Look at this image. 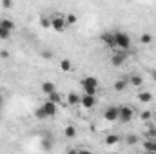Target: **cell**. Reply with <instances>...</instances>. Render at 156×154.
I'll return each instance as SVG.
<instances>
[{
	"label": "cell",
	"instance_id": "cell-37",
	"mask_svg": "<svg viewBox=\"0 0 156 154\" xmlns=\"http://www.w3.org/2000/svg\"><path fill=\"white\" fill-rule=\"evenodd\" d=\"M0 113H2V105H0Z\"/></svg>",
	"mask_w": 156,
	"mask_h": 154
},
{
	"label": "cell",
	"instance_id": "cell-15",
	"mask_svg": "<svg viewBox=\"0 0 156 154\" xmlns=\"http://www.w3.org/2000/svg\"><path fill=\"white\" fill-rule=\"evenodd\" d=\"M153 100H154L153 93H149V91H142V93H138V102H140V103H151Z\"/></svg>",
	"mask_w": 156,
	"mask_h": 154
},
{
	"label": "cell",
	"instance_id": "cell-34",
	"mask_svg": "<svg viewBox=\"0 0 156 154\" xmlns=\"http://www.w3.org/2000/svg\"><path fill=\"white\" fill-rule=\"evenodd\" d=\"M2 103H4V96L0 94V105H2Z\"/></svg>",
	"mask_w": 156,
	"mask_h": 154
},
{
	"label": "cell",
	"instance_id": "cell-20",
	"mask_svg": "<svg viewBox=\"0 0 156 154\" xmlns=\"http://www.w3.org/2000/svg\"><path fill=\"white\" fill-rule=\"evenodd\" d=\"M145 140H156V125H149L145 131Z\"/></svg>",
	"mask_w": 156,
	"mask_h": 154
},
{
	"label": "cell",
	"instance_id": "cell-35",
	"mask_svg": "<svg viewBox=\"0 0 156 154\" xmlns=\"http://www.w3.org/2000/svg\"><path fill=\"white\" fill-rule=\"evenodd\" d=\"M144 154H156V152H144Z\"/></svg>",
	"mask_w": 156,
	"mask_h": 154
},
{
	"label": "cell",
	"instance_id": "cell-17",
	"mask_svg": "<svg viewBox=\"0 0 156 154\" xmlns=\"http://www.w3.org/2000/svg\"><path fill=\"white\" fill-rule=\"evenodd\" d=\"M144 152H156V140H144Z\"/></svg>",
	"mask_w": 156,
	"mask_h": 154
},
{
	"label": "cell",
	"instance_id": "cell-29",
	"mask_svg": "<svg viewBox=\"0 0 156 154\" xmlns=\"http://www.w3.org/2000/svg\"><path fill=\"white\" fill-rule=\"evenodd\" d=\"M42 56H44V58H47V60H51L53 53H51V51H44V53H42Z\"/></svg>",
	"mask_w": 156,
	"mask_h": 154
},
{
	"label": "cell",
	"instance_id": "cell-24",
	"mask_svg": "<svg viewBox=\"0 0 156 154\" xmlns=\"http://www.w3.org/2000/svg\"><path fill=\"white\" fill-rule=\"evenodd\" d=\"M66 22H67V26H75L78 22V16L75 13H67V15H66Z\"/></svg>",
	"mask_w": 156,
	"mask_h": 154
},
{
	"label": "cell",
	"instance_id": "cell-13",
	"mask_svg": "<svg viewBox=\"0 0 156 154\" xmlns=\"http://www.w3.org/2000/svg\"><path fill=\"white\" fill-rule=\"evenodd\" d=\"M64 136H66L67 140H75L78 136L76 127H75V125H66V127H64Z\"/></svg>",
	"mask_w": 156,
	"mask_h": 154
},
{
	"label": "cell",
	"instance_id": "cell-32",
	"mask_svg": "<svg viewBox=\"0 0 156 154\" xmlns=\"http://www.w3.org/2000/svg\"><path fill=\"white\" fill-rule=\"evenodd\" d=\"M67 154H78V149H69V151H67Z\"/></svg>",
	"mask_w": 156,
	"mask_h": 154
},
{
	"label": "cell",
	"instance_id": "cell-7",
	"mask_svg": "<svg viewBox=\"0 0 156 154\" xmlns=\"http://www.w3.org/2000/svg\"><path fill=\"white\" fill-rule=\"evenodd\" d=\"M80 105L83 109H93L96 105V96H91V94H83L82 100H80Z\"/></svg>",
	"mask_w": 156,
	"mask_h": 154
},
{
	"label": "cell",
	"instance_id": "cell-2",
	"mask_svg": "<svg viewBox=\"0 0 156 154\" xmlns=\"http://www.w3.org/2000/svg\"><path fill=\"white\" fill-rule=\"evenodd\" d=\"M113 35H115V44H116V47L120 51H129L131 49V37L125 33V31H113Z\"/></svg>",
	"mask_w": 156,
	"mask_h": 154
},
{
	"label": "cell",
	"instance_id": "cell-9",
	"mask_svg": "<svg viewBox=\"0 0 156 154\" xmlns=\"http://www.w3.org/2000/svg\"><path fill=\"white\" fill-rule=\"evenodd\" d=\"M123 64H125V53H123V51H116V53L111 56V65L122 67Z\"/></svg>",
	"mask_w": 156,
	"mask_h": 154
},
{
	"label": "cell",
	"instance_id": "cell-25",
	"mask_svg": "<svg viewBox=\"0 0 156 154\" xmlns=\"http://www.w3.org/2000/svg\"><path fill=\"white\" fill-rule=\"evenodd\" d=\"M140 42H142L144 45H149V44L153 42V35H151V33H144V35L140 37Z\"/></svg>",
	"mask_w": 156,
	"mask_h": 154
},
{
	"label": "cell",
	"instance_id": "cell-22",
	"mask_svg": "<svg viewBox=\"0 0 156 154\" xmlns=\"http://www.w3.org/2000/svg\"><path fill=\"white\" fill-rule=\"evenodd\" d=\"M60 69H62L64 73H69V71H71V60H69V58L60 60Z\"/></svg>",
	"mask_w": 156,
	"mask_h": 154
},
{
	"label": "cell",
	"instance_id": "cell-14",
	"mask_svg": "<svg viewBox=\"0 0 156 154\" xmlns=\"http://www.w3.org/2000/svg\"><path fill=\"white\" fill-rule=\"evenodd\" d=\"M42 93H44L45 96H51L53 93H56V85H55L53 82H44V83H42Z\"/></svg>",
	"mask_w": 156,
	"mask_h": 154
},
{
	"label": "cell",
	"instance_id": "cell-18",
	"mask_svg": "<svg viewBox=\"0 0 156 154\" xmlns=\"http://www.w3.org/2000/svg\"><path fill=\"white\" fill-rule=\"evenodd\" d=\"M118 143H120V136L118 134H107L105 136V145L107 147H115Z\"/></svg>",
	"mask_w": 156,
	"mask_h": 154
},
{
	"label": "cell",
	"instance_id": "cell-6",
	"mask_svg": "<svg viewBox=\"0 0 156 154\" xmlns=\"http://www.w3.org/2000/svg\"><path fill=\"white\" fill-rule=\"evenodd\" d=\"M104 118H105V121H116L118 120V107L116 105H109L104 111Z\"/></svg>",
	"mask_w": 156,
	"mask_h": 154
},
{
	"label": "cell",
	"instance_id": "cell-1",
	"mask_svg": "<svg viewBox=\"0 0 156 154\" xmlns=\"http://www.w3.org/2000/svg\"><path fill=\"white\" fill-rule=\"evenodd\" d=\"M80 87H82L83 94L96 96V91H98V78H94V76L82 78V80H80Z\"/></svg>",
	"mask_w": 156,
	"mask_h": 154
},
{
	"label": "cell",
	"instance_id": "cell-4",
	"mask_svg": "<svg viewBox=\"0 0 156 154\" xmlns=\"http://www.w3.org/2000/svg\"><path fill=\"white\" fill-rule=\"evenodd\" d=\"M134 118V109L131 105H118V121L129 123Z\"/></svg>",
	"mask_w": 156,
	"mask_h": 154
},
{
	"label": "cell",
	"instance_id": "cell-27",
	"mask_svg": "<svg viewBox=\"0 0 156 154\" xmlns=\"http://www.w3.org/2000/svg\"><path fill=\"white\" fill-rule=\"evenodd\" d=\"M151 116H153V113H151V111H144V113H142V116H140V118H142L144 121H149V120H151Z\"/></svg>",
	"mask_w": 156,
	"mask_h": 154
},
{
	"label": "cell",
	"instance_id": "cell-21",
	"mask_svg": "<svg viewBox=\"0 0 156 154\" xmlns=\"http://www.w3.org/2000/svg\"><path fill=\"white\" fill-rule=\"evenodd\" d=\"M138 140H140V138H138L136 134H133V132L125 136V143H127L129 147H133V145H136V143H138Z\"/></svg>",
	"mask_w": 156,
	"mask_h": 154
},
{
	"label": "cell",
	"instance_id": "cell-11",
	"mask_svg": "<svg viewBox=\"0 0 156 154\" xmlns=\"http://www.w3.org/2000/svg\"><path fill=\"white\" fill-rule=\"evenodd\" d=\"M127 80H129V85H133V87H142L144 85V78H142V75H138V73H131L127 76Z\"/></svg>",
	"mask_w": 156,
	"mask_h": 154
},
{
	"label": "cell",
	"instance_id": "cell-31",
	"mask_svg": "<svg viewBox=\"0 0 156 154\" xmlns=\"http://www.w3.org/2000/svg\"><path fill=\"white\" fill-rule=\"evenodd\" d=\"M0 56H2V58H7V56H9V53H7V51H2V53H0Z\"/></svg>",
	"mask_w": 156,
	"mask_h": 154
},
{
	"label": "cell",
	"instance_id": "cell-3",
	"mask_svg": "<svg viewBox=\"0 0 156 154\" xmlns=\"http://www.w3.org/2000/svg\"><path fill=\"white\" fill-rule=\"evenodd\" d=\"M66 27H67L66 15H62V13H55V15L51 16V29H55L56 33H62V31H66Z\"/></svg>",
	"mask_w": 156,
	"mask_h": 154
},
{
	"label": "cell",
	"instance_id": "cell-36",
	"mask_svg": "<svg viewBox=\"0 0 156 154\" xmlns=\"http://www.w3.org/2000/svg\"><path fill=\"white\" fill-rule=\"evenodd\" d=\"M0 27H2V18H0Z\"/></svg>",
	"mask_w": 156,
	"mask_h": 154
},
{
	"label": "cell",
	"instance_id": "cell-23",
	"mask_svg": "<svg viewBox=\"0 0 156 154\" xmlns=\"http://www.w3.org/2000/svg\"><path fill=\"white\" fill-rule=\"evenodd\" d=\"M35 118H37V120H47V114H45V111H44L42 105L35 109Z\"/></svg>",
	"mask_w": 156,
	"mask_h": 154
},
{
	"label": "cell",
	"instance_id": "cell-30",
	"mask_svg": "<svg viewBox=\"0 0 156 154\" xmlns=\"http://www.w3.org/2000/svg\"><path fill=\"white\" fill-rule=\"evenodd\" d=\"M78 154H93V151H89V149H78Z\"/></svg>",
	"mask_w": 156,
	"mask_h": 154
},
{
	"label": "cell",
	"instance_id": "cell-16",
	"mask_svg": "<svg viewBox=\"0 0 156 154\" xmlns=\"http://www.w3.org/2000/svg\"><path fill=\"white\" fill-rule=\"evenodd\" d=\"M47 100H49V102H53L55 105H64V103H66V98H64L58 91H56V93H53L51 96H47Z\"/></svg>",
	"mask_w": 156,
	"mask_h": 154
},
{
	"label": "cell",
	"instance_id": "cell-8",
	"mask_svg": "<svg viewBox=\"0 0 156 154\" xmlns=\"http://www.w3.org/2000/svg\"><path fill=\"white\" fill-rule=\"evenodd\" d=\"M102 42H104V45H107L109 49H116V44H115V35L111 33V31H105V33H102Z\"/></svg>",
	"mask_w": 156,
	"mask_h": 154
},
{
	"label": "cell",
	"instance_id": "cell-19",
	"mask_svg": "<svg viewBox=\"0 0 156 154\" xmlns=\"http://www.w3.org/2000/svg\"><path fill=\"white\" fill-rule=\"evenodd\" d=\"M0 29H5V31L11 33V31L15 29V22L9 20V18H2V27H0Z\"/></svg>",
	"mask_w": 156,
	"mask_h": 154
},
{
	"label": "cell",
	"instance_id": "cell-10",
	"mask_svg": "<svg viewBox=\"0 0 156 154\" xmlns=\"http://www.w3.org/2000/svg\"><path fill=\"white\" fill-rule=\"evenodd\" d=\"M80 100H82V96H80L78 93H75V91H71V93L66 96V103H67V105H71V107L80 105Z\"/></svg>",
	"mask_w": 156,
	"mask_h": 154
},
{
	"label": "cell",
	"instance_id": "cell-5",
	"mask_svg": "<svg viewBox=\"0 0 156 154\" xmlns=\"http://www.w3.org/2000/svg\"><path fill=\"white\" fill-rule=\"evenodd\" d=\"M42 107H44V111H45L47 118H55L56 113H58V105H55V103H53V102H49V100H45V102L42 103Z\"/></svg>",
	"mask_w": 156,
	"mask_h": 154
},
{
	"label": "cell",
	"instance_id": "cell-28",
	"mask_svg": "<svg viewBox=\"0 0 156 154\" xmlns=\"http://www.w3.org/2000/svg\"><path fill=\"white\" fill-rule=\"evenodd\" d=\"M2 7L4 9H11L13 7V2L11 0H2Z\"/></svg>",
	"mask_w": 156,
	"mask_h": 154
},
{
	"label": "cell",
	"instance_id": "cell-26",
	"mask_svg": "<svg viewBox=\"0 0 156 154\" xmlns=\"http://www.w3.org/2000/svg\"><path fill=\"white\" fill-rule=\"evenodd\" d=\"M40 26H42V27H51V18H47V16H42V20H40Z\"/></svg>",
	"mask_w": 156,
	"mask_h": 154
},
{
	"label": "cell",
	"instance_id": "cell-12",
	"mask_svg": "<svg viewBox=\"0 0 156 154\" xmlns=\"http://www.w3.org/2000/svg\"><path fill=\"white\" fill-rule=\"evenodd\" d=\"M127 85H129V80L127 78H118L116 82L113 83V89H115V93H122V91L127 89Z\"/></svg>",
	"mask_w": 156,
	"mask_h": 154
},
{
	"label": "cell",
	"instance_id": "cell-33",
	"mask_svg": "<svg viewBox=\"0 0 156 154\" xmlns=\"http://www.w3.org/2000/svg\"><path fill=\"white\" fill-rule=\"evenodd\" d=\"M151 76H153V80L156 82V69H153V71H151Z\"/></svg>",
	"mask_w": 156,
	"mask_h": 154
}]
</instances>
